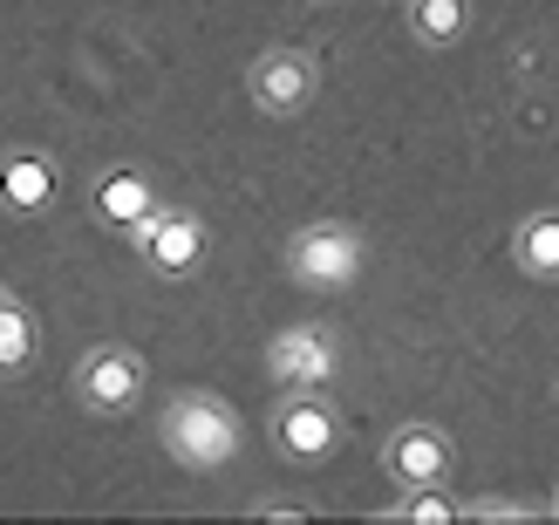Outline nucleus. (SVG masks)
<instances>
[{
	"instance_id": "nucleus-7",
	"label": "nucleus",
	"mask_w": 559,
	"mask_h": 525,
	"mask_svg": "<svg viewBox=\"0 0 559 525\" xmlns=\"http://www.w3.org/2000/svg\"><path fill=\"white\" fill-rule=\"evenodd\" d=\"M321 62L307 48H266L253 55V69H246V96H253L260 117H280V123H294L307 117V109L321 103Z\"/></svg>"
},
{
	"instance_id": "nucleus-19",
	"label": "nucleus",
	"mask_w": 559,
	"mask_h": 525,
	"mask_svg": "<svg viewBox=\"0 0 559 525\" xmlns=\"http://www.w3.org/2000/svg\"><path fill=\"white\" fill-rule=\"evenodd\" d=\"M552 518H559V491H552Z\"/></svg>"
},
{
	"instance_id": "nucleus-5",
	"label": "nucleus",
	"mask_w": 559,
	"mask_h": 525,
	"mask_svg": "<svg viewBox=\"0 0 559 525\" xmlns=\"http://www.w3.org/2000/svg\"><path fill=\"white\" fill-rule=\"evenodd\" d=\"M266 437L287 464H328L342 451V409L328 403V390H280Z\"/></svg>"
},
{
	"instance_id": "nucleus-16",
	"label": "nucleus",
	"mask_w": 559,
	"mask_h": 525,
	"mask_svg": "<svg viewBox=\"0 0 559 525\" xmlns=\"http://www.w3.org/2000/svg\"><path fill=\"white\" fill-rule=\"evenodd\" d=\"M253 518H273V525H300V518H321L314 499H253Z\"/></svg>"
},
{
	"instance_id": "nucleus-1",
	"label": "nucleus",
	"mask_w": 559,
	"mask_h": 525,
	"mask_svg": "<svg viewBox=\"0 0 559 525\" xmlns=\"http://www.w3.org/2000/svg\"><path fill=\"white\" fill-rule=\"evenodd\" d=\"M157 444L171 451V464L212 478V472H226L233 451H239V409L218 390H178L157 409Z\"/></svg>"
},
{
	"instance_id": "nucleus-10",
	"label": "nucleus",
	"mask_w": 559,
	"mask_h": 525,
	"mask_svg": "<svg viewBox=\"0 0 559 525\" xmlns=\"http://www.w3.org/2000/svg\"><path fill=\"white\" fill-rule=\"evenodd\" d=\"M82 199H90V218H96V226H109V232L130 239V232L164 205V191H157L151 171H136V164H109V171L90 178V191H82Z\"/></svg>"
},
{
	"instance_id": "nucleus-15",
	"label": "nucleus",
	"mask_w": 559,
	"mask_h": 525,
	"mask_svg": "<svg viewBox=\"0 0 559 525\" xmlns=\"http://www.w3.org/2000/svg\"><path fill=\"white\" fill-rule=\"evenodd\" d=\"M464 518H471V525H533V518H552V505L506 499V491H485V499H464Z\"/></svg>"
},
{
	"instance_id": "nucleus-13",
	"label": "nucleus",
	"mask_w": 559,
	"mask_h": 525,
	"mask_svg": "<svg viewBox=\"0 0 559 525\" xmlns=\"http://www.w3.org/2000/svg\"><path fill=\"white\" fill-rule=\"evenodd\" d=\"M35 362H41V321L27 300H8L0 308V382L35 375Z\"/></svg>"
},
{
	"instance_id": "nucleus-14",
	"label": "nucleus",
	"mask_w": 559,
	"mask_h": 525,
	"mask_svg": "<svg viewBox=\"0 0 559 525\" xmlns=\"http://www.w3.org/2000/svg\"><path fill=\"white\" fill-rule=\"evenodd\" d=\"M369 518H389V525H457L464 518V499L451 485H409V491H396L382 512H369Z\"/></svg>"
},
{
	"instance_id": "nucleus-3",
	"label": "nucleus",
	"mask_w": 559,
	"mask_h": 525,
	"mask_svg": "<svg viewBox=\"0 0 559 525\" xmlns=\"http://www.w3.org/2000/svg\"><path fill=\"white\" fill-rule=\"evenodd\" d=\"M75 403L90 409V417H130V409H144L151 396V355L130 348V342H96L75 355V375H69Z\"/></svg>"
},
{
	"instance_id": "nucleus-12",
	"label": "nucleus",
	"mask_w": 559,
	"mask_h": 525,
	"mask_svg": "<svg viewBox=\"0 0 559 525\" xmlns=\"http://www.w3.org/2000/svg\"><path fill=\"white\" fill-rule=\"evenodd\" d=\"M403 27L416 48H457L471 35V0H403Z\"/></svg>"
},
{
	"instance_id": "nucleus-2",
	"label": "nucleus",
	"mask_w": 559,
	"mask_h": 525,
	"mask_svg": "<svg viewBox=\"0 0 559 525\" xmlns=\"http://www.w3.org/2000/svg\"><path fill=\"white\" fill-rule=\"evenodd\" d=\"M280 266H287V281L307 287V294H348L361 281V266H369V239H361V226H348V218H307L287 239Z\"/></svg>"
},
{
	"instance_id": "nucleus-4",
	"label": "nucleus",
	"mask_w": 559,
	"mask_h": 525,
	"mask_svg": "<svg viewBox=\"0 0 559 525\" xmlns=\"http://www.w3.org/2000/svg\"><path fill=\"white\" fill-rule=\"evenodd\" d=\"M130 246H136V260H144V273H157V281H191V273L212 260V226H205L199 205L164 199L144 226L130 232Z\"/></svg>"
},
{
	"instance_id": "nucleus-18",
	"label": "nucleus",
	"mask_w": 559,
	"mask_h": 525,
	"mask_svg": "<svg viewBox=\"0 0 559 525\" xmlns=\"http://www.w3.org/2000/svg\"><path fill=\"white\" fill-rule=\"evenodd\" d=\"M8 300H14V287H0V308H8Z\"/></svg>"
},
{
	"instance_id": "nucleus-11",
	"label": "nucleus",
	"mask_w": 559,
	"mask_h": 525,
	"mask_svg": "<svg viewBox=\"0 0 559 525\" xmlns=\"http://www.w3.org/2000/svg\"><path fill=\"white\" fill-rule=\"evenodd\" d=\"M512 266L525 281H559V212H525L512 226Z\"/></svg>"
},
{
	"instance_id": "nucleus-6",
	"label": "nucleus",
	"mask_w": 559,
	"mask_h": 525,
	"mask_svg": "<svg viewBox=\"0 0 559 525\" xmlns=\"http://www.w3.org/2000/svg\"><path fill=\"white\" fill-rule=\"evenodd\" d=\"M266 375L273 390H328L342 375V335L334 321H287L266 342Z\"/></svg>"
},
{
	"instance_id": "nucleus-8",
	"label": "nucleus",
	"mask_w": 559,
	"mask_h": 525,
	"mask_svg": "<svg viewBox=\"0 0 559 525\" xmlns=\"http://www.w3.org/2000/svg\"><path fill=\"white\" fill-rule=\"evenodd\" d=\"M382 472H389V485L396 491H409V485H451L457 478V444H451V430L443 423H396L382 437Z\"/></svg>"
},
{
	"instance_id": "nucleus-9",
	"label": "nucleus",
	"mask_w": 559,
	"mask_h": 525,
	"mask_svg": "<svg viewBox=\"0 0 559 525\" xmlns=\"http://www.w3.org/2000/svg\"><path fill=\"white\" fill-rule=\"evenodd\" d=\"M62 205V164L48 144H8L0 151V212L8 218H48Z\"/></svg>"
},
{
	"instance_id": "nucleus-17",
	"label": "nucleus",
	"mask_w": 559,
	"mask_h": 525,
	"mask_svg": "<svg viewBox=\"0 0 559 525\" xmlns=\"http://www.w3.org/2000/svg\"><path fill=\"white\" fill-rule=\"evenodd\" d=\"M300 8H334V0H300Z\"/></svg>"
}]
</instances>
